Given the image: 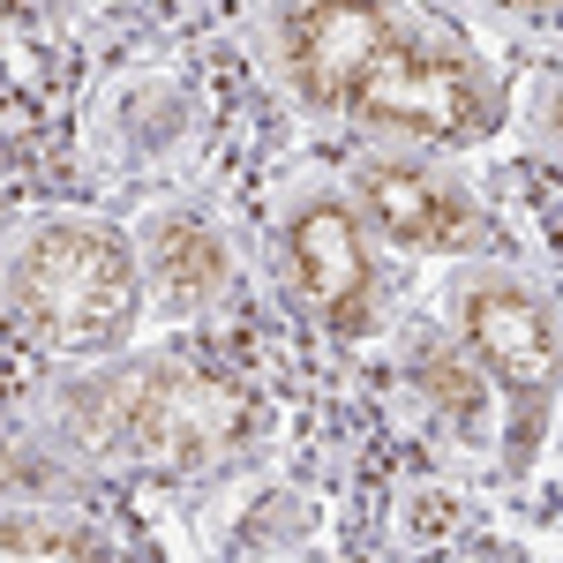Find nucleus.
Segmentation results:
<instances>
[{"mask_svg":"<svg viewBox=\"0 0 563 563\" xmlns=\"http://www.w3.org/2000/svg\"><path fill=\"white\" fill-rule=\"evenodd\" d=\"M443 323L488 368V384L504 390L519 429L541 435L563 384V301L549 294V278H533L519 263L474 256L443 278Z\"/></svg>","mask_w":563,"mask_h":563,"instance_id":"nucleus-3","label":"nucleus"},{"mask_svg":"<svg viewBox=\"0 0 563 563\" xmlns=\"http://www.w3.org/2000/svg\"><path fill=\"white\" fill-rule=\"evenodd\" d=\"M346 196L398 256H474L488 241V211L466 180L421 143H368L346 166Z\"/></svg>","mask_w":563,"mask_h":563,"instance_id":"nucleus-7","label":"nucleus"},{"mask_svg":"<svg viewBox=\"0 0 563 563\" xmlns=\"http://www.w3.org/2000/svg\"><path fill=\"white\" fill-rule=\"evenodd\" d=\"M45 429L76 459H121L143 474H203L256 429V398L196 361L84 368L45 398Z\"/></svg>","mask_w":563,"mask_h":563,"instance_id":"nucleus-1","label":"nucleus"},{"mask_svg":"<svg viewBox=\"0 0 563 563\" xmlns=\"http://www.w3.org/2000/svg\"><path fill=\"white\" fill-rule=\"evenodd\" d=\"M496 15H519V23H563V0H488Z\"/></svg>","mask_w":563,"mask_h":563,"instance_id":"nucleus-12","label":"nucleus"},{"mask_svg":"<svg viewBox=\"0 0 563 563\" xmlns=\"http://www.w3.org/2000/svg\"><path fill=\"white\" fill-rule=\"evenodd\" d=\"M361 135L376 143H421V151H466L504 121V98L488 84L466 45L435 23H398V38L384 45V60L368 68V84L346 113Z\"/></svg>","mask_w":563,"mask_h":563,"instance_id":"nucleus-4","label":"nucleus"},{"mask_svg":"<svg viewBox=\"0 0 563 563\" xmlns=\"http://www.w3.org/2000/svg\"><path fill=\"white\" fill-rule=\"evenodd\" d=\"M398 23V0H263L256 60L308 121H346Z\"/></svg>","mask_w":563,"mask_h":563,"instance_id":"nucleus-6","label":"nucleus"},{"mask_svg":"<svg viewBox=\"0 0 563 563\" xmlns=\"http://www.w3.org/2000/svg\"><path fill=\"white\" fill-rule=\"evenodd\" d=\"M143 278H151V301L166 316H203L225 294L233 256H225V241L203 218L158 211V218H143Z\"/></svg>","mask_w":563,"mask_h":563,"instance_id":"nucleus-8","label":"nucleus"},{"mask_svg":"<svg viewBox=\"0 0 563 563\" xmlns=\"http://www.w3.org/2000/svg\"><path fill=\"white\" fill-rule=\"evenodd\" d=\"M406 376H413V390H421V406H429V413H443L451 429H481V421H488L496 384H488V368H481L459 339L421 331V339L406 346Z\"/></svg>","mask_w":563,"mask_h":563,"instance_id":"nucleus-9","label":"nucleus"},{"mask_svg":"<svg viewBox=\"0 0 563 563\" xmlns=\"http://www.w3.org/2000/svg\"><path fill=\"white\" fill-rule=\"evenodd\" d=\"M143 249L121 225L84 211H45L8 241V316L45 353L98 361L121 353L143 323Z\"/></svg>","mask_w":563,"mask_h":563,"instance_id":"nucleus-2","label":"nucleus"},{"mask_svg":"<svg viewBox=\"0 0 563 563\" xmlns=\"http://www.w3.org/2000/svg\"><path fill=\"white\" fill-rule=\"evenodd\" d=\"M8 556H106V541L84 519H45V511H8Z\"/></svg>","mask_w":563,"mask_h":563,"instance_id":"nucleus-10","label":"nucleus"},{"mask_svg":"<svg viewBox=\"0 0 563 563\" xmlns=\"http://www.w3.org/2000/svg\"><path fill=\"white\" fill-rule=\"evenodd\" d=\"M526 121H533V143H541L549 158H563V76H549V84L533 90V113H526Z\"/></svg>","mask_w":563,"mask_h":563,"instance_id":"nucleus-11","label":"nucleus"},{"mask_svg":"<svg viewBox=\"0 0 563 563\" xmlns=\"http://www.w3.org/2000/svg\"><path fill=\"white\" fill-rule=\"evenodd\" d=\"M278 233V271L286 294L301 301L308 323L323 331H368L384 308V256H376V225L361 218V203L346 196V180H294L271 211Z\"/></svg>","mask_w":563,"mask_h":563,"instance_id":"nucleus-5","label":"nucleus"}]
</instances>
